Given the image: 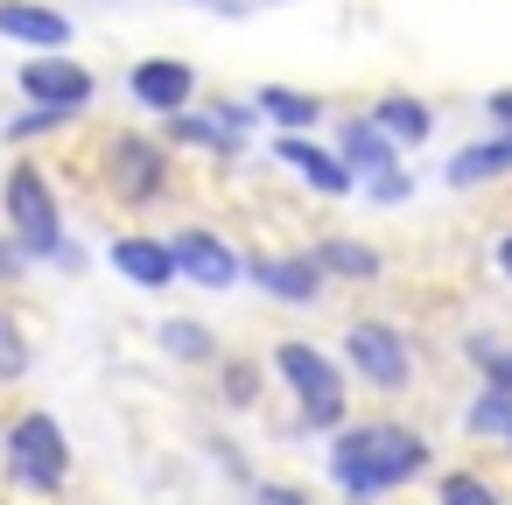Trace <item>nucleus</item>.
I'll return each mask as SVG.
<instances>
[{"instance_id":"nucleus-1","label":"nucleus","mask_w":512,"mask_h":505,"mask_svg":"<svg viewBox=\"0 0 512 505\" xmlns=\"http://www.w3.org/2000/svg\"><path fill=\"white\" fill-rule=\"evenodd\" d=\"M428 463H435L428 435H414L400 421H344L323 449V470L344 491V505H379L386 491L428 477Z\"/></svg>"},{"instance_id":"nucleus-2","label":"nucleus","mask_w":512,"mask_h":505,"mask_svg":"<svg viewBox=\"0 0 512 505\" xmlns=\"http://www.w3.org/2000/svg\"><path fill=\"white\" fill-rule=\"evenodd\" d=\"M274 379L295 393V428L302 435H337L351 421V393H344V365L309 344V337H281L274 344Z\"/></svg>"},{"instance_id":"nucleus-3","label":"nucleus","mask_w":512,"mask_h":505,"mask_svg":"<svg viewBox=\"0 0 512 505\" xmlns=\"http://www.w3.org/2000/svg\"><path fill=\"white\" fill-rule=\"evenodd\" d=\"M0 470L8 484H22L29 498H57L71 484V435L50 407H22L0 428Z\"/></svg>"},{"instance_id":"nucleus-4","label":"nucleus","mask_w":512,"mask_h":505,"mask_svg":"<svg viewBox=\"0 0 512 505\" xmlns=\"http://www.w3.org/2000/svg\"><path fill=\"white\" fill-rule=\"evenodd\" d=\"M0 225L22 239L29 260H50L71 239L64 232V197H57V183H50L43 162H15L8 176H0Z\"/></svg>"},{"instance_id":"nucleus-5","label":"nucleus","mask_w":512,"mask_h":505,"mask_svg":"<svg viewBox=\"0 0 512 505\" xmlns=\"http://www.w3.org/2000/svg\"><path fill=\"white\" fill-rule=\"evenodd\" d=\"M337 365L358 372V386H372V393H400V386L414 379V344H407L393 323L358 316V323L344 330V358H337Z\"/></svg>"},{"instance_id":"nucleus-6","label":"nucleus","mask_w":512,"mask_h":505,"mask_svg":"<svg viewBox=\"0 0 512 505\" xmlns=\"http://www.w3.org/2000/svg\"><path fill=\"white\" fill-rule=\"evenodd\" d=\"M106 183H113V197L134 204V211L162 204L169 183H176V176H169V148L148 141V134H113V141H106Z\"/></svg>"},{"instance_id":"nucleus-7","label":"nucleus","mask_w":512,"mask_h":505,"mask_svg":"<svg viewBox=\"0 0 512 505\" xmlns=\"http://www.w3.org/2000/svg\"><path fill=\"white\" fill-rule=\"evenodd\" d=\"M15 85H22V99H29V106H43V113H64V120L92 113V99H99V78H92L78 57H64V50H43V57H29V64L15 71Z\"/></svg>"},{"instance_id":"nucleus-8","label":"nucleus","mask_w":512,"mask_h":505,"mask_svg":"<svg viewBox=\"0 0 512 505\" xmlns=\"http://www.w3.org/2000/svg\"><path fill=\"white\" fill-rule=\"evenodd\" d=\"M169 253H176V281H190V288L225 295V288L246 281V253H239L225 232H211V225H183V232L169 239Z\"/></svg>"},{"instance_id":"nucleus-9","label":"nucleus","mask_w":512,"mask_h":505,"mask_svg":"<svg viewBox=\"0 0 512 505\" xmlns=\"http://www.w3.org/2000/svg\"><path fill=\"white\" fill-rule=\"evenodd\" d=\"M127 99H134L141 113H155V120L190 113V106H197V71H190L183 57H141V64L127 71Z\"/></svg>"},{"instance_id":"nucleus-10","label":"nucleus","mask_w":512,"mask_h":505,"mask_svg":"<svg viewBox=\"0 0 512 505\" xmlns=\"http://www.w3.org/2000/svg\"><path fill=\"white\" fill-rule=\"evenodd\" d=\"M246 281L260 288V295H274V302H288V309H316L323 302V267L309 260V253H246Z\"/></svg>"},{"instance_id":"nucleus-11","label":"nucleus","mask_w":512,"mask_h":505,"mask_svg":"<svg viewBox=\"0 0 512 505\" xmlns=\"http://www.w3.org/2000/svg\"><path fill=\"white\" fill-rule=\"evenodd\" d=\"M106 260H113V274H120L127 288H141V295L176 288V253H169V239H155V232H120V239L106 246Z\"/></svg>"},{"instance_id":"nucleus-12","label":"nucleus","mask_w":512,"mask_h":505,"mask_svg":"<svg viewBox=\"0 0 512 505\" xmlns=\"http://www.w3.org/2000/svg\"><path fill=\"white\" fill-rule=\"evenodd\" d=\"M274 162L295 169L316 197H351V190H358V176L337 162V148H323V141H309V134H281V141H274Z\"/></svg>"},{"instance_id":"nucleus-13","label":"nucleus","mask_w":512,"mask_h":505,"mask_svg":"<svg viewBox=\"0 0 512 505\" xmlns=\"http://www.w3.org/2000/svg\"><path fill=\"white\" fill-rule=\"evenodd\" d=\"M0 43H22V50H71V22L43 0H0Z\"/></svg>"},{"instance_id":"nucleus-14","label":"nucleus","mask_w":512,"mask_h":505,"mask_svg":"<svg viewBox=\"0 0 512 505\" xmlns=\"http://www.w3.org/2000/svg\"><path fill=\"white\" fill-rule=\"evenodd\" d=\"M365 120H372V127H379V134H386L400 155H407V148H421V141L435 134V106H428L421 92H386V99H379Z\"/></svg>"},{"instance_id":"nucleus-15","label":"nucleus","mask_w":512,"mask_h":505,"mask_svg":"<svg viewBox=\"0 0 512 505\" xmlns=\"http://www.w3.org/2000/svg\"><path fill=\"white\" fill-rule=\"evenodd\" d=\"M337 162H344L358 183H372V176L400 169V148H393V141H386V134L358 113V120H344V127H337Z\"/></svg>"},{"instance_id":"nucleus-16","label":"nucleus","mask_w":512,"mask_h":505,"mask_svg":"<svg viewBox=\"0 0 512 505\" xmlns=\"http://www.w3.org/2000/svg\"><path fill=\"white\" fill-rule=\"evenodd\" d=\"M505 176H512V134L470 141V148H456V155H449V169H442V183H449V190H484V183H505Z\"/></svg>"},{"instance_id":"nucleus-17","label":"nucleus","mask_w":512,"mask_h":505,"mask_svg":"<svg viewBox=\"0 0 512 505\" xmlns=\"http://www.w3.org/2000/svg\"><path fill=\"white\" fill-rule=\"evenodd\" d=\"M309 260L323 267V281H379V274H386V253H379V246H365V239H344V232L316 239V246H309Z\"/></svg>"},{"instance_id":"nucleus-18","label":"nucleus","mask_w":512,"mask_h":505,"mask_svg":"<svg viewBox=\"0 0 512 505\" xmlns=\"http://www.w3.org/2000/svg\"><path fill=\"white\" fill-rule=\"evenodd\" d=\"M162 134H169L176 148H204V155H225V162L246 148V141H239V134L211 113V106H204V113H197V106H190V113H169V120H162Z\"/></svg>"},{"instance_id":"nucleus-19","label":"nucleus","mask_w":512,"mask_h":505,"mask_svg":"<svg viewBox=\"0 0 512 505\" xmlns=\"http://www.w3.org/2000/svg\"><path fill=\"white\" fill-rule=\"evenodd\" d=\"M253 113L274 120L281 134H309V127L323 120V99H316V92H295V85H260V92H253Z\"/></svg>"},{"instance_id":"nucleus-20","label":"nucleus","mask_w":512,"mask_h":505,"mask_svg":"<svg viewBox=\"0 0 512 505\" xmlns=\"http://www.w3.org/2000/svg\"><path fill=\"white\" fill-rule=\"evenodd\" d=\"M463 358L477 365V379L491 393H512V337H491V330H470L463 337Z\"/></svg>"},{"instance_id":"nucleus-21","label":"nucleus","mask_w":512,"mask_h":505,"mask_svg":"<svg viewBox=\"0 0 512 505\" xmlns=\"http://www.w3.org/2000/svg\"><path fill=\"white\" fill-rule=\"evenodd\" d=\"M162 351L183 358V365H218V337H211V323H197V316H169V323H162Z\"/></svg>"},{"instance_id":"nucleus-22","label":"nucleus","mask_w":512,"mask_h":505,"mask_svg":"<svg viewBox=\"0 0 512 505\" xmlns=\"http://www.w3.org/2000/svg\"><path fill=\"white\" fill-rule=\"evenodd\" d=\"M505 428H512V393H491V386H484V393L463 407V435H470V442H491V435H505Z\"/></svg>"},{"instance_id":"nucleus-23","label":"nucleus","mask_w":512,"mask_h":505,"mask_svg":"<svg viewBox=\"0 0 512 505\" xmlns=\"http://www.w3.org/2000/svg\"><path fill=\"white\" fill-rule=\"evenodd\" d=\"M435 505H505V491L477 470H442L435 477Z\"/></svg>"},{"instance_id":"nucleus-24","label":"nucleus","mask_w":512,"mask_h":505,"mask_svg":"<svg viewBox=\"0 0 512 505\" xmlns=\"http://www.w3.org/2000/svg\"><path fill=\"white\" fill-rule=\"evenodd\" d=\"M218 400L225 407H253L260 400V365L253 358H218Z\"/></svg>"},{"instance_id":"nucleus-25","label":"nucleus","mask_w":512,"mask_h":505,"mask_svg":"<svg viewBox=\"0 0 512 505\" xmlns=\"http://www.w3.org/2000/svg\"><path fill=\"white\" fill-rule=\"evenodd\" d=\"M29 365H36V351H29V337H22V323H15L8 309H0V379H8V386H15V379H22Z\"/></svg>"},{"instance_id":"nucleus-26","label":"nucleus","mask_w":512,"mask_h":505,"mask_svg":"<svg viewBox=\"0 0 512 505\" xmlns=\"http://www.w3.org/2000/svg\"><path fill=\"white\" fill-rule=\"evenodd\" d=\"M57 127H71V120H64V113L29 106V113H15L8 127H0V141H8V148H29V141H43V134H57Z\"/></svg>"},{"instance_id":"nucleus-27","label":"nucleus","mask_w":512,"mask_h":505,"mask_svg":"<svg viewBox=\"0 0 512 505\" xmlns=\"http://www.w3.org/2000/svg\"><path fill=\"white\" fill-rule=\"evenodd\" d=\"M372 204H407L414 197V169H386V176H372V183H358Z\"/></svg>"},{"instance_id":"nucleus-28","label":"nucleus","mask_w":512,"mask_h":505,"mask_svg":"<svg viewBox=\"0 0 512 505\" xmlns=\"http://www.w3.org/2000/svg\"><path fill=\"white\" fill-rule=\"evenodd\" d=\"M29 267H36V260L22 253V239H15L8 225H0V281H8V288H15V281H29Z\"/></svg>"},{"instance_id":"nucleus-29","label":"nucleus","mask_w":512,"mask_h":505,"mask_svg":"<svg viewBox=\"0 0 512 505\" xmlns=\"http://www.w3.org/2000/svg\"><path fill=\"white\" fill-rule=\"evenodd\" d=\"M211 113H218L239 141H246V134H253V120H260V113H253V99H211Z\"/></svg>"},{"instance_id":"nucleus-30","label":"nucleus","mask_w":512,"mask_h":505,"mask_svg":"<svg viewBox=\"0 0 512 505\" xmlns=\"http://www.w3.org/2000/svg\"><path fill=\"white\" fill-rule=\"evenodd\" d=\"M253 505H316V498L295 484H253Z\"/></svg>"},{"instance_id":"nucleus-31","label":"nucleus","mask_w":512,"mask_h":505,"mask_svg":"<svg viewBox=\"0 0 512 505\" xmlns=\"http://www.w3.org/2000/svg\"><path fill=\"white\" fill-rule=\"evenodd\" d=\"M484 120H491L498 134H512V85H498V92L484 99Z\"/></svg>"},{"instance_id":"nucleus-32","label":"nucleus","mask_w":512,"mask_h":505,"mask_svg":"<svg viewBox=\"0 0 512 505\" xmlns=\"http://www.w3.org/2000/svg\"><path fill=\"white\" fill-rule=\"evenodd\" d=\"M50 267H57V274H85V246H78V239H64V246L50 253Z\"/></svg>"},{"instance_id":"nucleus-33","label":"nucleus","mask_w":512,"mask_h":505,"mask_svg":"<svg viewBox=\"0 0 512 505\" xmlns=\"http://www.w3.org/2000/svg\"><path fill=\"white\" fill-rule=\"evenodd\" d=\"M491 260H498V274L512 281V232H498V246H491Z\"/></svg>"},{"instance_id":"nucleus-34","label":"nucleus","mask_w":512,"mask_h":505,"mask_svg":"<svg viewBox=\"0 0 512 505\" xmlns=\"http://www.w3.org/2000/svg\"><path fill=\"white\" fill-rule=\"evenodd\" d=\"M197 8H225V15H239V0H197Z\"/></svg>"},{"instance_id":"nucleus-35","label":"nucleus","mask_w":512,"mask_h":505,"mask_svg":"<svg viewBox=\"0 0 512 505\" xmlns=\"http://www.w3.org/2000/svg\"><path fill=\"white\" fill-rule=\"evenodd\" d=\"M505 442H512V428H505Z\"/></svg>"}]
</instances>
